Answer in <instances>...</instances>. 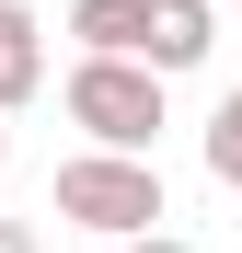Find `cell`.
Instances as JSON below:
<instances>
[{
    "mask_svg": "<svg viewBox=\"0 0 242 253\" xmlns=\"http://www.w3.org/2000/svg\"><path fill=\"white\" fill-rule=\"evenodd\" d=\"M127 253H185V242H173V230H150V242H127Z\"/></svg>",
    "mask_w": 242,
    "mask_h": 253,
    "instance_id": "cell-8",
    "label": "cell"
},
{
    "mask_svg": "<svg viewBox=\"0 0 242 253\" xmlns=\"http://www.w3.org/2000/svg\"><path fill=\"white\" fill-rule=\"evenodd\" d=\"M208 12H219V0H208Z\"/></svg>",
    "mask_w": 242,
    "mask_h": 253,
    "instance_id": "cell-10",
    "label": "cell"
},
{
    "mask_svg": "<svg viewBox=\"0 0 242 253\" xmlns=\"http://www.w3.org/2000/svg\"><path fill=\"white\" fill-rule=\"evenodd\" d=\"M0 253H47V242H35V219H0Z\"/></svg>",
    "mask_w": 242,
    "mask_h": 253,
    "instance_id": "cell-7",
    "label": "cell"
},
{
    "mask_svg": "<svg viewBox=\"0 0 242 253\" xmlns=\"http://www.w3.org/2000/svg\"><path fill=\"white\" fill-rule=\"evenodd\" d=\"M0 173H12V126H0Z\"/></svg>",
    "mask_w": 242,
    "mask_h": 253,
    "instance_id": "cell-9",
    "label": "cell"
},
{
    "mask_svg": "<svg viewBox=\"0 0 242 253\" xmlns=\"http://www.w3.org/2000/svg\"><path fill=\"white\" fill-rule=\"evenodd\" d=\"M69 126H81L93 150H115V161H150V138H161V81L127 69V58H81V69H69Z\"/></svg>",
    "mask_w": 242,
    "mask_h": 253,
    "instance_id": "cell-2",
    "label": "cell"
},
{
    "mask_svg": "<svg viewBox=\"0 0 242 253\" xmlns=\"http://www.w3.org/2000/svg\"><path fill=\"white\" fill-rule=\"evenodd\" d=\"M35 81H47V23H35L23 0H0V115L35 104Z\"/></svg>",
    "mask_w": 242,
    "mask_h": 253,
    "instance_id": "cell-4",
    "label": "cell"
},
{
    "mask_svg": "<svg viewBox=\"0 0 242 253\" xmlns=\"http://www.w3.org/2000/svg\"><path fill=\"white\" fill-rule=\"evenodd\" d=\"M208 46H219V12H208V0H150V46H139V69H150V81L196 69Z\"/></svg>",
    "mask_w": 242,
    "mask_h": 253,
    "instance_id": "cell-3",
    "label": "cell"
},
{
    "mask_svg": "<svg viewBox=\"0 0 242 253\" xmlns=\"http://www.w3.org/2000/svg\"><path fill=\"white\" fill-rule=\"evenodd\" d=\"M69 35L93 58H127L139 69V46H150V0H69Z\"/></svg>",
    "mask_w": 242,
    "mask_h": 253,
    "instance_id": "cell-5",
    "label": "cell"
},
{
    "mask_svg": "<svg viewBox=\"0 0 242 253\" xmlns=\"http://www.w3.org/2000/svg\"><path fill=\"white\" fill-rule=\"evenodd\" d=\"M58 219L104 230V242H150L161 230V173L150 161H115V150H81V161H58Z\"/></svg>",
    "mask_w": 242,
    "mask_h": 253,
    "instance_id": "cell-1",
    "label": "cell"
},
{
    "mask_svg": "<svg viewBox=\"0 0 242 253\" xmlns=\"http://www.w3.org/2000/svg\"><path fill=\"white\" fill-rule=\"evenodd\" d=\"M208 173L242 184V92H219V115H208Z\"/></svg>",
    "mask_w": 242,
    "mask_h": 253,
    "instance_id": "cell-6",
    "label": "cell"
}]
</instances>
